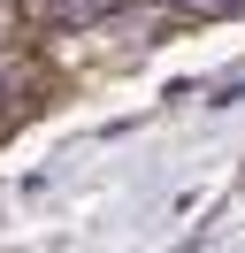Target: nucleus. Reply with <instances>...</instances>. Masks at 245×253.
Instances as JSON below:
<instances>
[{"label":"nucleus","mask_w":245,"mask_h":253,"mask_svg":"<svg viewBox=\"0 0 245 253\" xmlns=\"http://www.w3.org/2000/svg\"><path fill=\"white\" fill-rule=\"evenodd\" d=\"M238 100H245V77L238 84H214V108H238Z\"/></svg>","instance_id":"f257e3e1"},{"label":"nucleus","mask_w":245,"mask_h":253,"mask_svg":"<svg viewBox=\"0 0 245 253\" xmlns=\"http://www.w3.org/2000/svg\"><path fill=\"white\" fill-rule=\"evenodd\" d=\"M199 8H245V0H199Z\"/></svg>","instance_id":"f03ea898"},{"label":"nucleus","mask_w":245,"mask_h":253,"mask_svg":"<svg viewBox=\"0 0 245 253\" xmlns=\"http://www.w3.org/2000/svg\"><path fill=\"white\" fill-rule=\"evenodd\" d=\"M176 8H199V0H176Z\"/></svg>","instance_id":"7ed1b4c3"}]
</instances>
